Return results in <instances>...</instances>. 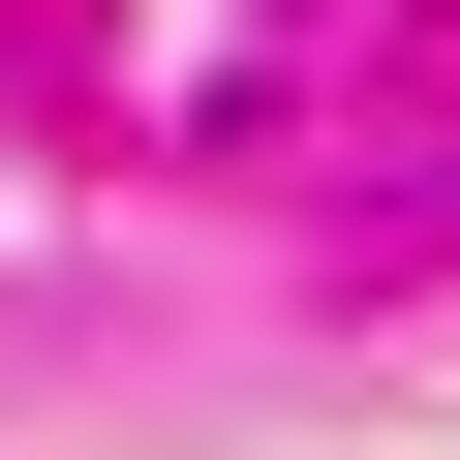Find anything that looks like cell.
I'll return each mask as SVG.
<instances>
[]
</instances>
